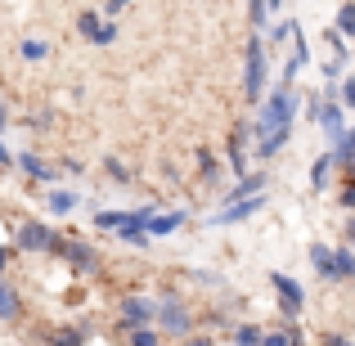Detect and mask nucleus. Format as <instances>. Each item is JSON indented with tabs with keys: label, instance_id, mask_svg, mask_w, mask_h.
<instances>
[{
	"label": "nucleus",
	"instance_id": "obj_1",
	"mask_svg": "<svg viewBox=\"0 0 355 346\" xmlns=\"http://www.w3.org/2000/svg\"><path fill=\"white\" fill-rule=\"evenodd\" d=\"M293 113H297V86H293V81H284V86H279L275 95L266 99V108H261L257 126H252V130H257V144L293 126Z\"/></svg>",
	"mask_w": 355,
	"mask_h": 346
},
{
	"label": "nucleus",
	"instance_id": "obj_2",
	"mask_svg": "<svg viewBox=\"0 0 355 346\" xmlns=\"http://www.w3.org/2000/svg\"><path fill=\"white\" fill-rule=\"evenodd\" d=\"M18 248H27V252H50V257H63V252H68V239H59V230H50V225H23L18 230Z\"/></svg>",
	"mask_w": 355,
	"mask_h": 346
},
{
	"label": "nucleus",
	"instance_id": "obj_3",
	"mask_svg": "<svg viewBox=\"0 0 355 346\" xmlns=\"http://www.w3.org/2000/svg\"><path fill=\"white\" fill-rule=\"evenodd\" d=\"M243 95H248V104H257L261 95H266V45L252 41L248 45V72H243Z\"/></svg>",
	"mask_w": 355,
	"mask_h": 346
},
{
	"label": "nucleus",
	"instance_id": "obj_4",
	"mask_svg": "<svg viewBox=\"0 0 355 346\" xmlns=\"http://www.w3.org/2000/svg\"><path fill=\"white\" fill-rule=\"evenodd\" d=\"M338 90H324V108H320V126H324V135H329V144L333 148H342V139H347V126H342V108H338Z\"/></svg>",
	"mask_w": 355,
	"mask_h": 346
},
{
	"label": "nucleus",
	"instance_id": "obj_5",
	"mask_svg": "<svg viewBox=\"0 0 355 346\" xmlns=\"http://www.w3.org/2000/svg\"><path fill=\"white\" fill-rule=\"evenodd\" d=\"M157 311H162V306L144 302V297H126V302H121V320H126L130 333H135V329H148V320H157Z\"/></svg>",
	"mask_w": 355,
	"mask_h": 346
},
{
	"label": "nucleus",
	"instance_id": "obj_6",
	"mask_svg": "<svg viewBox=\"0 0 355 346\" xmlns=\"http://www.w3.org/2000/svg\"><path fill=\"white\" fill-rule=\"evenodd\" d=\"M270 284H275V293H279V311L284 315H293L297 320V311H302V302H306V293H302V284H297V279H288V275H270Z\"/></svg>",
	"mask_w": 355,
	"mask_h": 346
},
{
	"label": "nucleus",
	"instance_id": "obj_7",
	"mask_svg": "<svg viewBox=\"0 0 355 346\" xmlns=\"http://www.w3.org/2000/svg\"><path fill=\"white\" fill-rule=\"evenodd\" d=\"M157 320H162V329H166V333H189V329H193V315L184 311L180 302H166L162 311H157Z\"/></svg>",
	"mask_w": 355,
	"mask_h": 346
},
{
	"label": "nucleus",
	"instance_id": "obj_8",
	"mask_svg": "<svg viewBox=\"0 0 355 346\" xmlns=\"http://www.w3.org/2000/svg\"><path fill=\"white\" fill-rule=\"evenodd\" d=\"M266 207V198H243V202H230L225 211H216V225H234V220H248L252 211Z\"/></svg>",
	"mask_w": 355,
	"mask_h": 346
},
{
	"label": "nucleus",
	"instance_id": "obj_9",
	"mask_svg": "<svg viewBox=\"0 0 355 346\" xmlns=\"http://www.w3.org/2000/svg\"><path fill=\"white\" fill-rule=\"evenodd\" d=\"M311 266H315V275H320L324 284H338V270H333V252L324 248V243H315V248H311Z\"/></svg>",
	"mask_w": 355,
	"mask_h": 346
},
{
	"label": "nucleus",
	"instance_id": "obj_10",
	"mask_svg": "<svg viewBox=\"0 0 355 346\" xmlns=\"http://www.w3.org/2000/svg\"><path fill=\"white\" fill-rule=\"evenodd\" d=\"M63 257H68L77 270H99V252L90 248V243H68V252H63Z\"/></svg>",
	"mask_w": 355,
	"mask_h": 346
},
{
	"label": "nucleus",
	"instance_id": "obj_11",
	"mask_svg": "<svg viewBox=\"0 0 355 346\" xmlns=\"http://www.w3.org/2000/svg\"><path fill=\"white\" fill-rule=\"evenodd\" d=\"M86 324H81V329H54V333H45V346H81L86 342Z\"/></svg>",
	"mask_w": 355,
	"mask_h": 346
},
{
	"label": "nucleus",
	"instance_id": "obj_12",
	"mask_svg": "<svg viewBox=\"0 0 355 346\" xmlns=\"http://www.w3.org/2000/svg\"><path fill=\"white\" fill-rule=\"evenodd\" d=\"M261 189H266V171L243 175V180L234 184V193H230V198H239V202H243V198H252V193H261ZM230 198H225V202H230Z\"/></svg>",
	"mask_w": 355,
	"mask_h": 346
},
{
	"label": "nucleus",
	"instance_id": "obj_13",
	"mask_svg": "<svg viewBox=\"0 0 355 346\" xmlns=\"http://www.w3.org/2000/svg\"><path fill=\"white\" fill-rule=\"evenodd\" d=\"M45 202H50L54 216H72V211H77V193H68V189H54Z\"/></svg>",
	"mask_w": 355,
	"mask_h": 346
},
{
	"label": "nucleus",
	"instance_id": "obj_14",
	"mask_svg": "<svg viewBox=\"0 0 355 346\" xmlns=\"http://www.w3.org/2000/svg\"><path fill=\"white\" fill-rule=\"evenodd\" d=\"M23 315V306H18V293L9 284H0V320H18Z\"/></svg>",
	"mask_w": 355,
	"mask_h": 346
},
{
	"label": "nucleus",
	"instance_id": "obj_15",
	"mask_svg": "<svg viewBox=\"0 0 355 346\" xmlns=\"http://www.w3.org/2000/svg\"><path fill=\"white\" fill-rule=\"evenodd\" d=\"M130 220H135V211H99L95 225H99V230H126Z\"/></svg>",
	"mask_w": 355,
	"mask_h": 346
},
{
	"label": "nucleus",
	"instance_id": "obj_16",
	"mask_svg": "<svg viewBox=\"0 0 355 346\" xmlns=\"http://www.w3.org/2000/svg\"><path fill=\"white\" fill-rule=\"evenodd\" d=\"M184 225V211H166V216H153L148 220V234H171Z\"/></svg>",
	"mask_w": 355,
	"mask_h": 346
},
{
	"label": "nucleus",
	"instance_id": "obj_17",
	"mask_svg": "<svg viewBox=\"0 0 355 346\" xmlns=\"http://www.w3.org/2000/svg\"><path fill=\"white\" fill-rule=\"evenodd\" d=\"M333 162H342V157H338V153H324V157H320V162H315V166H311V184H315V189H324V180H329V171H333Z\"/></svg>",
	"mask_w": 355,
	"mask_h": 346
},
{
	"label": "nucleus",
	"instance_id": "obj_18",
	"mask_svg": "<svg viewBox=\"0 0 355 346\" xmlns=\"http://www.w3.org/2000/svg\"><path fill=\"white\" fill-rule=\"evenodd\" d=\"M234 346H266V333L257 324H239L234 329Z\"/></svg>",
	"mask_w": 355,
	"mask_h": 346
},
{
	"label": "nucleus",
	"instance_id": "obj_19",
	"mask_svg": "<svg viewBox=\"0 0 355 346\" xmlns=\"http://www.w3.org/2000/svg\"><path fill=\"white\" fill-rule=\"evenodd\" d=\"M18 162H23V171H27V175H36V180H54V171H50V166H45L36 153H23Z\"/></svg>",
	"mask_w": 355,
	"mask_h": 346
},
{
	"label": "nucleus",
	"instance_id": "obj_20",
	"mask_svg": "<svg viewBox=\"0 0 355 346\" xmlns=\"http://www.w3.org/2000/svg\"><path fill=\"white\" fill-rule=\"evenodd\" d=\"M333 270H338V279H355V252H333Z\"/></svg>",
	"mask_w": 355,
	"mask_h": 346
},
{
	"label": "nucleus",
	"instance_id": "obj_21",
	"mask_svg": "<svg viewBox=\"0 0 355 346\" xmlns=\"http://www.w3.org/2000/svg\"><path fill=\"white\" fill-rule=\"evenodd\" d=\"M230 166H234V171H243V135H230Z\"/></svg>",
	"mask_w": 355,
	"mask_h": 346
},
{
	"label": "nucleus",
	"instance_id": "obj_22",
	"mask_svg": "<svg viewBox=\"0 0 355 346\" xmlns=\"http://www.w3.org/2000/svg\"><path fill=\"white\" fill-rule=\"evenodd\" d=\"M130 346H162V338H157L153 329H135L130 333Z\"/></svg>",
	"mask_w": 355,
	"mask_h": 346
},
{
	"label": "nucleus",
	"instance_id": "obj_23",
	"mask_svg": "<svg viewBox=\"0 0 355 346\" xmlns=\"http://www.w3.org/2000/svg\"><path fill=\"white\" fill-rule=\"evenodd\" d=\"M338 32H351V36H355V5H342V14H338Z\"/></svg>",
	"mask_w": 355,
	"mask_h": 346
},
{
	"label": "nucleus",
	"instance_id": "obj_24",
	"mask_svg": "<svg viewBox=\"0 0 355 346\" xmlns=\"http://www.w3.org/2000/svg\"><path fill=\"white\" fill-rule=\"evenodd\" d=\"M23 59H27V63L45 59V45H41V41H23Z\"/></svg>",
	"mask_w": 355,
	"mask_h": 346
},
{
	"label": "nucleus",
	"instance_id": "obj_25",
	"mask_svg": "<svg viewBox=\"0 0 355 346\" xmlns=\"http://www.w3.org/2000/svg\"><path fill=\"white\" fill-rule=\"evenodd\" d=\"M104 171L113 175V180H130V171H126V166H121V162H113V157H108V166H104Z\"/></svg>",
	"mask_w": 355,
	"mask_h": 346
},
{
	"label": "nucleus",
	"instance_id": "obj_26",
	"mask_svg": "<svg viewBox=\"0 0 355 346\" xmlns=\"http://www.w3.org/2000/svg\"><path fill=\"white\" fill-rule=\"evenodd\" d=\"M216 171H220V166H216V157H211V153H202V175H207V180H216Z\"/></svg>",
	"mask_w": 355,
	"mask_h": 346
},
{
	"label": "nucleus",
	"instance_id": "obj_27",
	"mask_svg": "<svg viewBox=\"0 0 355 346\" xmlns=\"http://www.w3.org/2000/svg\"><path fill=\"white\" fill-rule=\"evenodd\" d=\"M252 18H257V27H266V0H252Z\"/></svg>",
	"mask_w": 355,
	"mask_h": 346
},
{
	"label": "nucleus",
	"instance_id": "obj_28",
	"mask_svg": "<svg viewBox=\"0 0 355 346\" xmlns=\"http://www.w3.org/2000/svg\"><path fill=\"white\" fill-rule=\"evenodd\" d=\"M342 104L355 108V81H347V86H342Z\"/></svg>",
	"mask_w": 355,
	"mask_h": 346
},
{
	"label": "nucleus",
	"instance_id": "obj_29",
	"mask_svg": "<svg viewBox=\"0 0 355 346\" xmlns=\"http://www.w3.org/2000/svg\"><path fill=\"white\" fill-rule=\"evenodd\" d=\"M342 202H347V207H355V180L347 184V189H342Z\"/></svg>",
	"mask_w": 355,
	"mask_h": 346
},
{
	"label": "nucleus",
	"instance_id": "obj_30",
	"mask_svg": "<svg viewBox=\"0 0 355 346\" xmlns=\"http://www.w3.org/2000/svg\"><path fill=\"white\" fill-rule=\"evenodd\" d=\"M324 346H351V342L342 338V333H329V338H324Z\"/></svg>",
	"mask_w": 355,
	"mask_h": 346
},
{
	"label": "nucleus",
	"instance_id": "obj_31",
	"mask_svg": "<svg viewBox=\"0 0 355 346\" xmlns=\"http://www.w3.org/2000/svg\"><path fill=\"white\" fill-rule=\"evenodd\" d=\"M14 261V248H0V275H5V266Z\"/></svg>",
	"mask_w": 355,
	"mask_h": 346
},
{
	"label": "nucleus",
	"instance_id": "obj_32",
	"mask_svg": "<svg viewBox=\"0 0 355 346\" xmlns=\"http://www.w3.org/2000/svg\"><path fill=\"white\" fill-rule=\"evenodd\" d=\"M0 166H14V157H9V148L0 144Z\"/></svg>",
	"mask_w": 355,
	"mask_h": 346
},
{
	"label": "nucleus",
	"instance_id": "obj_33",
	"mask_svg": "<svg viewBox=\"0 0 355 346\" xmlns=\"http://www.w3.org/2000/svg\"><path fill=\"white\" fill-rule=\"evenodd\" d=\"M184 346H211V338H189Z\"/></svg>",
	"mask_w": 355,
	"mask_h": 346
},
{
	"label": "nucleus",
	"instance_id": "obj_34",
	"mask_svg": "<svg viewBox=\"0 0 355 346\" xmlns=\"http://www.w3.org/2000/svg\"><path fill=\"white\" fill-rule=\"evenodd\" d=\"M5 121H9V113H5V104H0V130H5Z\"/></svg>",
	"mask_w": 355,
	"mask_h": 346
},
{
	"label": "nucleus",
	"instance_id": "obj_35",
	"mask_svg": "<svg viewBox=\"0 0 355 346\" xmlns=\"http://www.w3.org/2000/svg\"><path fill=\"white\" fill-rule=\"evenodd\" d=\"M347 171H351V175H355V157H351V162H347Z\"/></svg>",
	"mask_w": 355,
	"mask_h": 346
},
{
	"label": "nucleus",
	"instance_id": "obj_36",
	"mask_svg": "<svg viewBox=\"0 0 355 346\" xmlns=\"http://www.w3.org/2000/svg\"><path fill=\"white\" fill-rule=\"evenodd\" d=\"M351 248H355V220H351Z\"/></svg>",
	"mask_w": 355,
	"mask_h": 346
}]
</instances>
